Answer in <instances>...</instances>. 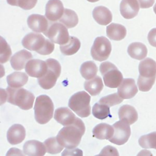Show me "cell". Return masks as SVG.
<instances>
[{
    "mask_svg": "<svg viewBox=\"0 0 156 156\" xmlns=\"http://www.w3.org/2000/svg\"><path fill=\"white\" fill-rule=\"evenodd\" d=\"M85 131L83 122L80 118H76L73 124L63 127L56 137L60 145L67 149H73L80 144Z\"/></svg>",
    "mask_w": 156,
    "mask_h": 156,
    "instance_id": "obj_1",
    "label": "cell"
},
{
    "mask_svg": "<svg viewBox=\"0 0 156 156\" xmlns=\"http://www.w3.org/2000/svg\"><path fill=\"white\" fill-rule=\"evenodd\" d=\"M140 75L137 85L141 91H149L155 83L156 79V62L151 58H144L139 63Z\"/></svg>",
    "mask_w": 156,
    "mask_h": 156,
    "instance_id": "obj_2",
    "label": "cell"
},
{
    "mask_svg": "<svg viewBox=\"0 0 156 156\" xmlns=\"http://www.w3.org/2000/svg\"><path fill=\"white\" fill-rule=\"evenodd\" d=\"M5 91L8 102L24 110L32 108L35 97L30 91L21 87L12 88L9 86Z\"/></svg>",
    "mask_w": 156,
    "mask_h": 156,
    "instance_id": "obj_3",
    "label": "cell"
},
{
    "mask_svg": "<svg viewBox=\"0 0 156 156\" xmlns=\"http://www.w3.org/2000/svg\"><path fill=\"white\" fill-rule=\"evenodd\" d=\"M34 108L35 119L40 124H46L53 117L54 104L46 94L38 96L36 98Z\"/></svg>",
    "mask_w": 156,
    "mask_h": 156,
    "instance_id": "obj_4",
    "label": "cell"
},
{
    "mask_svg": "<svg viewBox=\"0 0 156 156\" xmlns=\"http://www.w3.org/2000/svg\"><path fill=\"white\" fill-rule=\"evenodd\" d=\"M90 96L84 91L74 94L69 98L68 107L79 116L86 118L91 114Z\"/></svg>",
    "mask_w": 156,
    "mask_h": 156,
    "instance_id": "obj_5",
    "label": "cell"
},
{
    "mask_svg": "<svg viewBox=\"0 0 156 156\" xmlns=\"http://www.w3.org/2000/svg\"><path fill=\"white\" fill-rule=\"evenodd\" d=\"M105 85L111 88H118L123 80L122 73L117 67L110 62H102L99 66Z\"/></svg>",
    "mask_w": 156,
    "mask_h": 156,
    "instance_id": "obj_6",
    "label": "cell"
},
{
    "mask_svg": "<svg viewBox=\"0 0 156 156\" xmlns=\"http://www.w3.org/2000/svg\"><path fill=\"white\" fill-rule=\"evenodd\" d=\"M48 70L41 77L38 78L39 85L44 90L52 88L56 83L57 79L61 73V65L55 59L48 58L46 60Z\"/></svg>",
    "mask_w": 156,
    "mask_h": 156,
    "instance_id": "obj_7",
    "label": "cell"
},
{
    "mask_svg": "<svg viewBox=\"0 0 156 156\" xmlns=\"http://www.w3.org/2000/svg\"><path fill=\"white\" fill-rule=\"evenodd\" d=\"M112 51L111 43L104 36L96 38L91 48L92 58L96 61L102 62L107 60Z\"/></svg>",
    "mask_w": 156,
    "mask_h": 156,
    "instance_id": "obj_8",
    "label": "cell"
},
{
    "mask_svg": "<svg viewBox=\"0 0 156 156\" xmlns=\"http://www.w3.org/2000/svg\"><path fill=\"white\" fill-rule=\"evenodd\" d=\"M43 34L53 43L60 45L66 44L70 37L67 28L59 23L52 24Z\"/></svg>",
    "mask_w": 156,
    "mask_h": 156,
    "instance_id": "obj_9",
    "label": "cell"
},
{
    "mask_svg": "<svg viewBox=\"0 0 156 156\" xmlns=\"http://www.w3.org/2000/svg\"><path fill=\"white\" fill-rule=\"evenodd\" d=\"M114 133L113 136L108 140L115 144L122 145L129 140L131 130L130 124L124 119H121L113 124Z\"/></svg>",
    "mask_w": 156,
    "mask_h": 156,
    "instance_id": "obj_10",
    "label": "cell"
},
{
    "mask_svg": "<svg viewBox=\"0 0 156 156\" xmlns=\"http://www.w3.org/2000/svg\"><path fill=\"white\" fill-rule=\"evenodd\" d=\"M46 40L43 35L30 32L24 36L22 40V45L24 48L38 53L44 46Z\"/></svg>",
    "mask_w": 156,
    "mask_h": 156,
    "instance_id": "obj_11",
    "label": "cell"
},
{
    "mask_svg": "<svg viewBox=\"0 0 156 156\" xmlns=\"http://www.w3.org/2000/svg\"><path fill=\"white\" fill-rule=\"evenodd\" d=\"M48 70L46 61L39 59H31L27 62L25 66L26 73L30 77L40 78L43 76Z\"/></svg>",
    "mask_w": 156,
    "mask_h": 156,
    "instance_id": "obj_12",
    "label": "cell"
},
{
    "mask_svg": "<svg viewBox=\"0 0 156 156\" xmlns=\"http://www.w3.org/2000/svg\"><path fill=\"white\" fill-rule=\"evenodd\" d=\"M65 11L60 0H49L46 5L45 16L51 21L59 20Z\"/></svg>",
    "mask_w": 156,
    "mask_h": 156,
    "instance_id": "obj_13",
    "label": "cell"
},
{
    "mask_svg": "<svg viewBox=\"0 0 156 156\" xmlns=\"http://www.w3.org/2000/svg\"><path fill=\"white\" fill-rule=\"evenodd\" d=\"M138 93V88L133 79L126 78L122 80L118 88V93L122 99H131Z\"/></svg>",
    "mask_w": 156,
    "mask_h": 156,
    "instance_id": "obj_14",
    "label": "cell"
},
{
    "mask_svg": "<svg viewBox=\"0 0 156 156\" xmlns=\"http://www.w3.org/2000/svg\"><path fill=\"white\" fill-rule=\"evenodd\" d=\"M32 58V54L29 51L23 49L16 52L10 58V65L13 69L20 71L25 68L27 62Z\"/></svg>",
    "mask_w": 156,
    "mask_h": 156,
    "instance_id": "obj_15",
    "label": "cell"
},
{
    "mask_svg": "<svg viewBox=\"0 0 156 156\" xmlns=\"http://www.w3.org/2000/svg\"><path fill=\"white\" fill-rule=\"evenodd\" d=\"M28 27L34 32H45L48 28V22L46 17L39 14H32L27 18Z\"/></svg>",
    "mask_w": 156,
    "mask_h": 156,
    "instance_id": "obj_16",
    "label": "cell"
},
{
    "mask_svg": "<svg viewBox=\"0 0 156 156\" xmlns=\"http://www.w3.org/2000/svg\"><path fill=\"white\" fill-rule=\"evenodd\" d=\"M140 5L137 0H122L120 3V12L126 19L135 17L139 12Z\"/></svg>",
    "mask_w": 156,
    "mask_h": 156,
    "instance_id": "obj_17",
    "label": "cell"
},
{
    "mask_svg": "<svg viewBox=\"0 0 156 156\" xmlns=\"http://www.w3.org/2000/svg\"><path fill=\"white\" fill-rule=\"evenodd\" d=\"M26 130L20 124H15L9 129L7 133V138L9 143L15 145L21 143L25 138Z\"/></svg>",
    "mask_w": 156,
    "mask_h": 156,
    "instance_id": "obj_18",
    "label": "cell"
},
{
    "mask_svg": "<svg viewBox=\"0 0 156 156\" xmlns=\"http://www.w3.org/2000/svg\"><path fill=\"white\" fill-rule=\"evenodd\" d=\"M23 152L29 156H43L45 155L46 149L44 144L37 140L27 141L23 145Z\"/></svg>",
    "mask_w": 156,
    "mask_h": 156,
    "instance_id": "obj_19",
    "label": "cell"
},
{
    "mask_svg": "<svg viewBox=\"0 0 156 156\" xmlns=\"http://www.w3.org/2000/svg\"><path fill=\"white\" fill-rule=\"evenodd\" d=\"M54 118L63 126H66L73 124L75 121L76 116L69 108L60 107L55 110Z\"/></svg>",
    "mask_w": 156,
    "mask_h": 156,
    "instance_id": "obj_20",
    "label": "cell"
},
{
    "mask_svg": "<svg viewBox=\"0 0 156 156\" xmlns=\"http://www.w3.org/2000/svg\"><path fill=\"white\" fill-rule=\"evenodd\" d=\"M94 20L101 25H107L112 21V14L110 10L104 6L96 7L93 10Z\"/></svg>",
    "mask_w": 156,
    "mask_h": 156,
    "instance_id": "obj_21",
    "label": "cell"
},
{
    "mask_svg": "<svg viewBox=\"0 0 156 156\" xmlns=\"http://www.w3.org/2000/svg\"><path fill=\"white\" fill-rule=\"evenodd\" d=\"M107 37L113 40L119 41L124 39L126 35L127 30L122 24L112 23L106 28Z\"/></svg>",
    "mask_w": 156,
    "mask_h": 156,
    "instance_id": "obj_22",
    "label": "cell"
},
{
    "mask_svg": "<svg viewBox=\"0 0 156 156\" xmlns=\"http://www.w3.org/2000/svg\"><path fill=\"white\" fill-rule=\"evenodd\" d=\"M93 136L99 140H109L114 133V128L106 123H100L93 129Z\"/></svg>",
    "mask_w": 156,
    "mask_h": 156,
    "instance_id": "obj_23",
    "label": "cell"
},
{
    "mask_svg": "<svg viewBox=\"0 0 156 156\" xmlns=\"http://www.w3.org/2000/svg\"><path fill=\"white\" fill-rule=\"evenodd\" d=\"M118 116L120 120H126L130 125L135 123L138 119V113L136 109L130 105H123L118 110Z\"/></svg>",
    "mask_w": 156,
    "mask_h": 156,
    "instance_id": "obj_24",
    "label": "cell"
},
{
    "mask_svg": "<svg viewBox=\"0 0 156 156\" xmlns=\"http://www.w3.org/2000/svg\"><path fill=\"white\" fill-rule=\"evenodd\" d=\"M127 52L132 58L140 60L146 57L147 49L144 44L140 42H133L129 45Z\"/></svg>",
    "mask_w": 156,
    "mask_h": 156,
    "instance_id": "obj_25",
    "label": "cell"
},
{
    "mask_svg": "<svg viewBox=\"0 0 156 156\" xmlns=\"http://www.w3.org/2000/svg\"><path fill=\"white\" fill-rule=\"evenodd\" d=\"M28 81V76L23 72H13L7 76V82L9 87L21 88Z\"/></svg>",
    "mask_w": 156,
    "mask_h": 156,
    "instance_id": "obj_26",
    "label": "cell"
},
{
    "mask_svg": "<svg viewBox=\"0 0 156 156\" xmlns=\"http://www.w3.org/2000/svg\"><path fill=\"white\" fill-rule=\"evenodd\" d=\"M103 82L100 76H97L93 79L87 80L84 83V88L91 96L99 94L103 89Z\"/></svg>",
    "mask_w": 156,
    "mask_h": 156,
    "instance_id": "obj_27",
    "label": "cell"
},
{
    "mask_svg": "<svg viewBox=\"0 0 156 156\" xmlns=\"http://www.w3.org/2000/svg\"><path fill=\"white\" fill-rule=\"evenodd\" d=\"M80 48V41L76 37L70 36L68 41L60 46L61 52L65 55H71L76 54Z\"/></svg>",
    "mask_w": 156,
    "mask_h": 156,
    "instance_id": "obj_28",
    "label": "cell"
},
{
    "mask_svg": "<svg viewBox=\"0 0 156 156\" xmlns=\"http://www.w3.org/2000/svg\"><path fill=\"white\" fill-rule=\"evenodd\" d=\"M80 73L86 80H90L95 77L98 73V67L93 61H87L83 62L80 66Z\"/></svg>",
    "mask_w": 156,
    "mask_h": 156,
    "instance_id": "obj_29",
    "label": "cell"
},
{
    "mask_svg": "<svg viewBox=\"0 0 156 156\" xmlns=\"http://www.w3.org/2000/svg\"><path fill=\"white\" fill-rule=\"evenodd\" d=\"M59 21L68 28L75 27L79 22V18L76 13L68 9H65L64 13L59 20Z\"/></svg>",
    "mask_w": 156,
    "mask_h": 156,
    "instance_id": "obj_30",
    "label": "cell"
},
{
    "mask_svg": "<svg viewBox=\"0 0 156 156\" xmlns=\"http://www.w3.org/2000/svg\"><path fill=\"white\" fill-rule=\"evenodd\" d=\"M92 113L93 115L99 119H104L107 117H112L110 112V107L109 106L100 104V103H96L92 108Z\"/></svg>",
    "mask_w": 156,
    "mask_h": 156,
    "instance_id": "obj_31",
    "label": "cell"
},
{
    "mask_svg": "<svg viewBox=\"0 0 156 156\" xmlns=\"http://www.w3.org/2000/svg\"><path fill=\"white\" fill-rule=\"evenodd\" d=\"M138 143L143 148L156 149V132L142 135L138 140Z\"/></svg>",
    "mask_w": 156,
    "mask_h": 156,
    "instance_id": "obj_32",
    "label": "cell"
},
{
    "mask_svg": "<svg viewBox=\"0 0 156 156\" xmlns=\"http://www.w3.org/2000/svg\"><path fill=\"white\" fill-rule=\"evenodd\" d=\"M46 152L51 154H56L60 152L63 146L60 144L57 137H51L46 139L44 142Z\"/></svg>",
    "mask_w": 156,
    "mask_h": 156,
    "instance_id": "obj_33",
    "label": "cell"
},
{
    "mask_svg": "<svg viewBox=\"0 0 156 156\" xmlns=\"http://www.w3.org/2000/svg\"><path fill=\"white\" fill-rule=\"evenodd\" d=\"M0 48V62L1 63H4L9 60L12 55V51L9 45L2 37H1Z\"/></svg>",
    "mask_w": 156,
    "mask_h": 156,
    "instance_id": "obj_34",
    "label": "cell"
},
{
    "mask_svg": "<svg viewBox=\"0 0 156 156\" xmlns=\"http://www.w3.org/2000/svg\"><path fill=\"white\" fill-rule=\"evenodd\" d=\"M123 99H124L120 97L118 93H115L101 98L99 101V103L105 104L109 107H112L115 105L119 104L121 102H122Z\"/></svg>",
    "mask_w": 156,
    "mask_h": 156,
    "instance_id": "obj_35",
    "label": "cell"
},
{
    "mask_svg": "<svg viewBox=\"0 0 156 156\" xmlns=\"http://www.w3.org/2000/svg\"><path fill=\"white\" fill-rule=\"evenodd\" d=\"M7 2L13 6H18L24 10H30L33 9L37 0H7Z\"/></svg>",
    "mask_w": 156,
    "mask_h": 156,
    "instance_id": "obj_36",
    "label": "cell"
},
{
    "mask_svg": "<svg viewBox=\"0 0 156 156\" xmlns=\"http://www.w3.org/2000/svg\"><path fill=\"white\" fill-rule=\"evenodd\" d=\"M54 43H53L52 41H51L49 39H47L46 44L38 52V54L41 55H49L51 54L54 49Z\"/></svg>",
    "mask_w": 156,
    "mask_h": 156,
    "instance_id": "obj_37",
    "label": "cell"
},
{
    "mask_svg": "<svg viewBox=\"0 0 156 156\" xmlns=\"http://www.w3.org/2000/svg\"><path fill=\"white\" fill-rule=\"evenodd\" d=\"M99 155H119V154L116 148H115L111 146H107L101 151V153Z\"/></svg>",
    "mask_w": 156,
    "mask_h": 156,
    "instance_id": "obj_38",
    "label": "cell"
},
{
    "mask_svg": "<svg viewBox=\"0 0 156 156\" xmlns=\"http://www.w3.org/2000/svg\"><path fill=\"white\" fill-rule=\"evenodd\" d=\"M147 40L151 46L156 48V27L152 29L149 32Z\"/></svg>",
    "mask_w": 156,
    "mask_h": 156,
    "instance_id": "obj_39",
    "label": "cell"
},
{
    "mask_svg": "<svg viewBox=\"0 0 156 156\" xmlns=\"http://www.w3.org/2000/svg\"><path fill=\"white\" fill-rule=\"evenodd\" d=\"M82 152L80 149H67L64 150L62 152V155H82Z\"/></svg>",
    "mask_w": 156,
    "mask_h": 156,
    "instance_id": "obj_40",
    "label": "cell"
},
{
    "mask_svg": "<svg viewBox=\"0 0 156 156\" xmlns=\"http://www.w3.org/2000/svg\"><path fill=\"white\" fill-rule=\"evenodd\" d=\"M139 2L140 7L141 9H147L151 7L154 3L155 0H137Z\"/></svg>",
    "mask_w": 156,
    "mask_h": 156,
    "instance_id": "obj_41",
    "label": "cell"
},
{
    "mask_svg": "<svg viewBox=\"0 0 156 156\" xmlns=\"http://www.w3.org/2000/svg\"><path fill=\"white\" fill-rule=\"evenodd\" d=\"M88 2H97V1H99V0H87Z\"/></svg>",
    "mask_w": 156,
    "mask_h": 156,
    "instance_id": "obj_42",
    "label": "cell"
},
{
    "mask_svg": "<svg viewBox=\"0 0 156 156\" xmlns=\"http://www.w3.org/2000/svg\"><path fill=\"white\" fill-rule=\"evenodd\" d=\"M153 10H154V13L156 14V3H155V4L154 5V9H153Z\"/></svg>",
    "mask_w": 156,
    "mask_h": 156,
    "instance_id": "obj_43",
    "label": "cell"
}]
</instances>
